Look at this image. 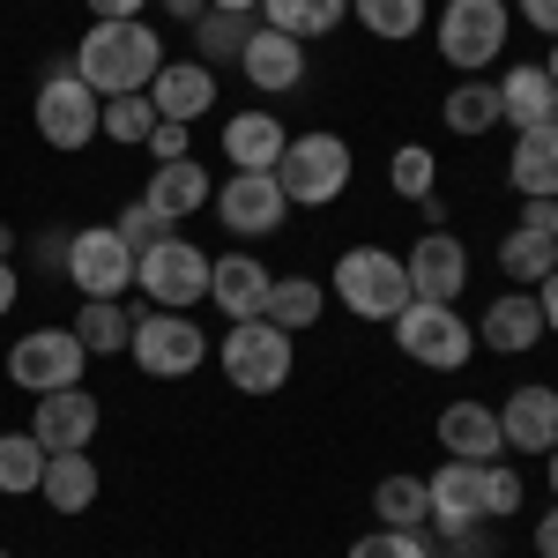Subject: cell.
Returning a JSON list of instances; mask_svg holds the SVG:
<instances>
[{
	"label": "cell",
	"mask_w": 558,
	"mask_h": 558,
	"mask_svg": "<svg viewBox=\"0 0 558 558\" xmlns=\"http://www.w3.org/2000/svg\"><path fill=\"white\" fill-rule=\"evenodd\" d=\"M165 68V38L134 15V23H89L83 45H75V75H83L97 97H120V89H149Z\"/></svg>",
	"instance_id": "obj_1"
},
{
	"label": "cell",
	"mask_w": 558,
	"mask_h": 558,
	"mask_svg": "<svg viewBox=\"0 0 558 558\" xmlns=\"http://www.w3.org/2000/svg\"><path fill=\"white\" fill-rule=\"evenodd\" d=\"M276 186H283L291 209H328V202L350 186V142H343V134H328V128L283 142V157H276Z\"/></svg>",
	"instance_id": "obj_2"
},
{
	"label": "cell",
	"mask_w": 558,
	"mask_h": 558,
	"mask_svg": "<svg viewBox=\"0 0 558 558\" xmlns=\"http://www.w3.org/2000/svg\"><path fill=\"white\" fill-rule=\"evenodd\" d=\"M328 291L357 313V320H395L402 305H410V268L402 254H387V246H350L336 260V276H328Z\"/></svg>",
	"instance_id": "obj_3"
},
{
	"label": "cell",
	"mask_w": 558,
	"mask_h": 558,
	"mask_svg": "<svg viewBox=\"0 0 558 558\" xmlns=\"http://www.w3.org/2000/svg\"><path fill=\"white\" fill-rule=\"evenodd\" d=\"M134 283L149 291V305H157V313H186V305L209 299V254H202L194 239L165 231L149 254H134Z\"/></svg>",
	"instance_id": "obj_4"
},
{
	"label": "cell",
	"mask_w": 558,
	"mask_h": 558,
	"mask_svg": "<svg viewBox=\"0 0 558 558\" xmlns=\"http://www.w3.org/2000/svg\"><path fill=\"white\" fill-rule=\"evenodd\" d=\"M387 328H395L402 357H417V365H432V373H462V365H470V350H476L470 320H462L454 305H432V299H410Z\"/></svg>",
	"instance_id": "obj_5"
},
{
	"label": "cell",
	"mask_w": 558,
	"mask_h": 558,
	"mask_svg": "<svg viewBox=\"0 0 558 558\" xmlns=\"http://www.w3.org/2000/svg\"><path fill=\"white\" fill-rule=\"evenodd\" d=\"M97 112H105V97H97L75 68H45L38 105H31L45 149H89V142H97Z\"/></svg>",
	"instance_id": "obj_6"
},
{
	"label": "cell",
	"mask_w": 558,
	"mask_h": 558,
	"mask_svg": "<svg viewBox=\"0 0 558 558\" xmlns=\"http://www.w3.org/2000/svg\"><path fill=\"white\" fill-rule=\"evenodd\" d=\"M291 343H299V336H283V328H268V320H231V336L216 343L223 380L239 387V395H276V387L291 380Z\"/></svg>",
	"instance_id": "obj_7"
},
{
	"label": "cell",
	"mask_w": 558,
	"mask_h": 558,
	"mask_svg": "<svg viewBox=\"0 0 558 558\" xmlns=\"http://www.w3.org/2000/svg\"><path fill=\"white\" fill-rule=\"evenodd\" d=\"M507 31H514L507 0H447V8H439V52H447L462 75L492 68V60L507 52Z\"/></svg>",
	"instance_id": "obj_8"
},
{
	"label": "cell",
	"mask_w": 558,
	"mask_h": 558,
	"mask_svg": "<svg viewBox=\"0 0 558 558\" xmlns=\"http://www.w3.org/2000/svg\"><path fill=\"white\" fill-rule=\"evenodd\" d=\"M89 350L75 343V328H31L23 343H8V380L23 395H60V387H83Z\"/></svg>",
	"instance_id": "obj_9"
},
{
	"label": "cell",
	"mask_w": 558,
	"mask_h": 558,
	"mask_svg": "<svg viewBox=\"0 0 558 558\" xmlns=\"http://www.w3.org/2000/svg\"><path fill=\"white\" fill-rule=\"evenodd\" d=\"M128 357L149 373V380H186V373L209 357V336H202L186 313H142V320H134Z\"/></svg>",
	"instance_id": "obj_10"
},
{
	"label": "cell",
	"mask_w": 558,
	"mask_h": 558,
	"mask_svg": "<svg viewBox=\"0 0 558 558\" xmlns=\"http://www.w3.org/2000/svg\"><path fill=\"white\" fill-rule=\"evenodd\" d=\"M432 492V529L454 544V551H470L476 544V521H484V462H439V470L425 476Z\"/></svg>",
	"instance_id": "obj_11"
},
{
	"label": "cell",
	"mask_w": 558,
	"mask_h": 558,
	"mask_svg": "<svg viewBox=\"0 0 558 558\" xmlns=\"http://www.w3.org/2000/svg\"><path fill=\"white\" fill-rule=\"evenodd\" d=\"M68 283H75L83 299H120V291L134 283V254L120 246L112 223H83V231H68Z\"/></svg>",
	"instance_id": "obj_12"
},
{
	"label": "cell",
	"mask_w": 558,
	"mask_h": 558,
	"mask_svg": "<svg viewBox=\"0 0 558 558\" xmlns=\"http://www.w3.org/2000/svg\"><path fill=\"white\" fill-rule=\"evenodd\" d=\"M283 186L276 172H231L216 186V216H223V231H239V239H268V231H283Z\"/></svg>",
	"instance_id": "obj_13"
},
{
	"label": "cell",
	"mask_w": 558,
	"mask_h": 558,
	"mask_svg": "<svg viewBox=\"0 0 558 558\" xmlns=\"http://www.w3.org/2000/svg\"><path fill=\"white\" fill-rule=\"evenodd\" d=\"M402 268H410V299H432V305H454L462 283H470V254H462L454 231H425V239L402 254Z\"/></svg>",
	"instance_id": "obj_14"
},
{
	"label": "cell",
	"mask_w": 558,
	"mask_h": 558,
	"mask_svg": "<svg viewBox=\"0 0 558 558\" xmlns=\"http://www.w3.org/2000/svg\"><path fill=\"white\" fill-rule=\"evenodd\" d=\"M31 439H38L45 454H75L97 439V395L89 387H60V395H38V410H31Z\"/></svg>",
	"instance_id": "obj_15"
},
{
	"label": "cell",
	"mask_w": 558,
	"mask_h": 558,
	"mask_svg": "<svg viewBox=\"0 0 558 558\" xmlns=\"http://www.w3.org/2000/svg\"><path fill=\"white\" fill-rule=\"evenodd\" d=\"M239 75H246L260 97H283V89L305 83V45L291 38V31H268V23H260L254 38H246V52H239Z\"/></svg>",
	"instance_id": "obj_16"
},
{
	"label": "cell",
	"mask_w": 558,
	"mask_h": 558,
	"mask_svg": "<svg viewBox=\"0 0 558 558\" xmlns=\"http://www.w3.org/2000/svg\"><path fill=\"white\" fill-rule=\"evenodd\" d=\"M499 432L514 454H551L558 447V387H514L499 402Z\"/></svg>",
	"instance_id": "obj_17"
},
{
	"label": "cell",
	"mask_w": 558,
	"mask_h": 558,
	"mask_svg": "<svg viewBox=\"0 0 558 558\" xmlns=\"http://www.w3.org/2000/svg\"><path fill=\"white\" fill-rule=\"evenodd\" d=\"M149 105H157V120L194 128V120L216 105V68H202V60H165L157 83H149Z\"/></svg>",
	"instance_id": "obj_18"
},
{
	"label": "cell",
	"mask_w": 558,
	"mask_h": 558,
	"mask_svg": "<svg viewBox=\"0 0 558 558\" xmlns=\"http://www.w3.org/2000/svg\"><path fill=\"white\" fill-rule=\"evenodd\" d=\"M439 447H447L454 462H499V454H507L499 410H484V402H447V410H439Z\"/></svg>",
	"instance_id": "obj_19"
},
{
	"label": "cell",
	"mask_w": 558,
	"mask_h": 558,
	"mask_svg": "<svg viewBox=\"0 0 558 558\" xmlns=\"http://www.w3.org/2000/svg\"><path fill=\"white\" fill-rule=\"evenodd\" d=\"M499 120H507V128H551L558 120V83H551V68H536V60H529V68H507V75H499Z\"/></svg>",
	"instance_id": "obj_20"
},
{
	"label": "cell",
	"mask_w": 558,
	"mask_h": 558,
	"mask_svg": "<svg viewBox=\"0 0 558 558\" xmlns=\"http://www.w3.org/2000/svg\"><path fill=\"white\" fill-rule=\"evenodd\" d=\"M507 179H514L521 202H558V120H551V128H521L514 134Z\"/></svg>",
	"instance_id": "obj_21"
},
{
	"label": "cell",
	"mask_w": 558,
	"mask_h": 558,
	"mask_svg": "<svg viewBox=\"0 0 558 558\" xmlns=\"http://www.w3.org/2000/svg\"><path fill=\"white\" fill-rule=\"evenodd\" d=\"M551 336L544 328V305H536V291H499V299L484 305V343L507 350V357H521V350H536Z\"/></svg>",
	"instance_id": "obj_22"
},
{
	"label": "cell",
	"mask_w": 558,
	"mask_h": 558,
	"mask_svg": "<svg viewBox=\"0 0 558 558\" xmlns=\"http://www.w3.org/2000/svg\"><path fill=\"white\" fill-rule=\"evenodd\" d=\"M268 268H260L254 254H223V260H209V299L231 313V320H260V305H268Z\"/></svg>",
	"instance_id": "obj_23"
},
{
	"label": "cell",
	"mask_w": 558,
	"mask_h": 558,
	"mask_svg": "<svg viewBox=\"0 0 558 558\" xmlns=\"http://www.w3.org/2000/svg\"><path fill=\"white\" fill-rule=\"evenodd\" d=\"M142 202L165 216V223H186V216L202 209V202H216V186H209V172H202L194 157H179V165H157V172H149Z\"/></svg>",
	"instance_id": "obj_24"
},
{
	"label": "cell",
	"mask_w": 558,
	"mask_h": 558,
	"mask_svg": "<svg viewBox=\"0 0 558 558\" xmlns=\"http://www.w3.org/2000/svg\"><path fill=\"white\" fill-rule=\"evenodd\" d=\"M283 120L276 112H239V120H223V157H231V172H276V157H283Z\"/></svg>",
	"instance_id": "obj_25"
},
{
	"label": "cell",
	"mask_w": 558,
	"mask_h": 558,
	"mask_svg": "<svg viewBox=\"0 0 558 558\" xmlns=\"http://www.w3.org/2000/svg\"><path fill=\"white\" fill-rule=\"evenodd\" d=\"M38 499L52 507V514H89V507H97V462H89V447H75V454H45Z\"/></svg>",
	"instance_id": "obj_26"
},
{
	"label": "cell",
	"mask_w": 558,
	"mask_h": 558,
	"mask_svg": "<svg viewBox=\"0 0 558 558\" xmlns=\"http://www.w3.org/2000/svg\"><path fill=\"white\" fill-rule=\"evenodd\" d=\"M499 268H507V283H544L558 268V239H551V223H536V216H521L514 231L499 239Z\"/></svg>",
	"instance_id": "obj_27"
},
{
	"label": "cell",
	"mask_w": 558,
	"mask_h": 558,
	"mask_svg": "<svg viewBox=\"0 0 558 558\" xmlns=\"http://www.w3.org/2000/svg\"><path fill=\"white\" fill-rule=\"evenodd\" d=\"M320 313H328V283H313V276H276L268 283V305H260V320L283 328V336H305Z\"/></svg>",
	"instance_id": "obj_28"
},
{
	"label": "cell",
	"mask_w": 558,
	"mask_h": 558,
	"mask_svg": "<svg viewBox=\"0 0 558 558\" xmlns=\"http://www.w3.org/2000/svg\"><path fill=\"white\" fill-rule=\"evenodd\" d=\"M75 343H83L89 357H120V350L134 343V313L120 299H83V313H75Z\"/></svg>",
	"instance_id": "obj_29"
},
{
	"label": "cell",
	"mask_w": 558,
	"mask_h": 558,
	"mask_svg": "<svg viewBox=\"0 0 558 558\" xmlns=\"http://www.w3.org/2000/svg\"><path fill=\"white\" fill-rule=\"evenodd\" d=\"M439 120H447L454 134H470V142H476V134H492V128H499V83H476V75H470V83H454V89H447V105H439Z\"/></svg>",
	"instance_id": "obj_30"
},
{
	"label": "cell",
	"mask_w": 558,
	"mask_h": 558,
	"mask_svg": "<svg viewBox=\"0 0 558 558\" xmlns=\"http://www.w3.org/2000/svg\"><path fill=\"white\" fill-rule=\"evenodd\" d=\"M350 0H260V15H268V31H291V38H328L336 23H343Z\"/></svg>",
	"instance_id": "obj_31"
},
{
	"label": "cell",
	"mask_w": 558,
	"mask_h": 558,
	"mask_svg": "<svg viewBox=\"0 0 558 558\" xmlns=\"http://www.w3.org/2000/svg\"><path fill=\"white\" fill-rule=\"evenodd\" d=\"M373 514H380V529H425V521H432L425 476H380V492H373Z\"/></svg>",
	"instance_id": "obj_32"
},
{
	"label": "cell",
	"mask_w": 558,
	"mask_h": 558,
	"mask_svg": "<svg viewBox=\"0 0 558 558\" xmlns=\"http://www.w3.org/2000/svg\"><path fill=\"white\" fill-rule=\"evenodd\" d=\"M246 38H254V23H246V15H223V8H209V15L194 23V45H202L194 60H202V68H239Z\"/></svg>",
	"instance_id": "obj_33"
},
{
	"label": "cell",
	"mask_w": 558,
	"mask_h": 558,
	"mask_svg": "<svg viewBox=\"0 0 558 558\" xmlns=\"http://www.w3.org/2000/svg\"><path fill=\"white\" fill-rule=\"evenodd\" d=\"M38 476H45V447L31 432H0V492L23 499V492H38Z\"/></svg>",
	"instance_id": "obj_34"
},
{
	"label": "cell",
	"mask_w": 558,
	"mask_h": 558,
	"mask_svg": "<svg viewBox=\"0 0 558 558\" xmlns=\"http://www.w3.org/2000/svg\"><path fill=\"white\" fill-rule=\"evenodd\" d=\"M149 128H157L149 89H120V97H105V112H97V134H112V142H149Z\"/></svg>",
	"instance_id": "obj_35"
},
{
	"label": "cell",
	"mask_w": 558,
	"mask_h": 558,
	"mask_svg": "<svg viewBox=\"0 0 558 558\" xmlns=\"http://www.w3.org/2000/svg\"><path fill=\"white\" fill-rule=\"evenodd\" d=\"M425 0H357V23L373 31V38H387V45H402V38H417L425 31Z\"/></svg>",
	"instance_id": "obj_36"
},
{
	"label": "cell",
	"mask_w": 558,
	"mask_h": 558,
	"mask_svg": "<svg viewBox=\"0 0 558 558\" xmlns=\"http://www.w3.org/2000/svg\"><path fill=\"white\" fill-rule=\"evenodd\" d=\"M432 172H439V165H432V149H417V142H410V149H395V165H387V179H395V194H402V202H425Z\"/></svg>",
	"instance_id": "obj_37"
},
{
	"label": "cell",
	"mask_w": 558,
	"mask_h": 558,
	"mask_svg": "<svg viewBox=\"0 0 558 558\" xmlns=\"http://www.w3.org/2000/svg\"><path fill=\"white\" fill-rule=\"evenodd\" d=\"M112 231H120V246H128V254H149V246H157V239H165V231H172V223H165V216L149 209V202H128V209H120V223H112Z\"/></svg>",
	"instance_id": "obj_38"
},
{
	"label": "cell",
	"mask_w": 558,
	"mask_h": 558,
	"mask_svg": "<svg viewBox=\"0 0 558 558\" xmlns=\"http://www.w3.org/2000/svg\"><path fill=\"white\" fill-rule=\"evenodd\" d=\"M350 558H432V551H425L417 529H373V536L350 544Z\"/></svg>",
	"instance_id": "obj_39"
},
{
	"label": "cell",
	"mask_w": 558,
	"mask_h": 558,
	"mask_svg": "<svg viewBox=\"0 0 558 558\" xmlns=\"http://www.w3.org/2000/svg\"><path fill=\"white\" fill-rule=\"evenodd\" d=\"M507 514H521V476L484 462V521H507Z\"/></svg>",
	"instance_id": "obj_40"
},
{
	"label": "cell",
	"mask_w": 558,
	"mask_h": 558,
	"mask_svg": "<svg viewBox=\"0 0 558 558\" xmlns=\"http://www.w3.org/2000/svg\"><path fill=\"white\" fill-rule=\"evenodd\" d=\"M149 157H157V165H179V157H186V128H179V120H157V128H149Z\"/></svg>",
	"instance_id": "obj_41"
},
{
	"label": "cell",
	"mask_w": 558,
	"mask_h": 558,
	"mask_svg": "<svg viewBox=\"0 0 558 558\" xmlns=\"http://www.w3.org/2000/svg\"><path fill=\"white\" fill-rule=\"evenodd\" d=\"M514 8H521V23H529V31L558 38V0H514Z\"/></svg>",
	"instance_id": "obj_42"
},
{
	"label": "cell",
	"mask_w": 558,
	"mask_h": 558,
	"mask_svg": "<svg viewBox=\"0 0 558 558\" xmlns=\"http://www.w3.org/2000/svg\"><path fill=\"white\" fill-rule=\"evenodd\" d=\"M142 8H149V0H89V15H97V23H134Z\"/></svg>",
	"instance_id": "obj_43"
},
{
	"label": "cell",
	"mask_w": 558,
	"mask_h": 558,
	"mask_svg": "<svg viewBox=\"0 0 558 558\" xmlns=\"http://www.w3.org/2000/svg\"><path fill=\"white\" fill-rule=\"evenodd\" d=\"M536 305H544V328H551V336H558V268H551V276H544V283H536Z\"/></svg>",
	"instance_id": "obj_44"
},
{
	"label": "cell",
	"mask_w": 558,
	"mask_h": 558,
	"mask_svg": "<svg viewBox=\"0 0 558 558\" xmlns=\"http://www.w3.org/2000/svg\"><path fill=\"white\" fill-rule=\"evenodd\" d=\"M536 558H558V499H551V514L536 521Z\"/></svg>",
	"instance_id": "obj_45"
},
{
	"label": "cell",
	"mask_w": 558,
	"mask_h": 558,
	"mask_svg": "<svg viewBox=\"0 0 558 558\" xmlns=\"http://www.w3.org/2000/svg\"><path fill=\"white\" fill-rule=\"evenodd\" d=\"M165 15H172V23H202V15H209V0H165Z\"/></svg>",
	"instance_id": "obj_46"
},
{
	"label": "cell",
	"mask_w": 558,
	"mask_h": 558,
	"mask_svg": "<svg viewBox=\"0 0 558 558\" xmlns=\"http://www.w3.org/2000/svg\"><path fill=\"white\" fill-rule=\"evenodd\" d=\"M15 291H23V283H15V268H8V260H0V320H8V313H15Z\"/></svg>",
	"instance_id": "obj_47"
},
{
	"label": "cell",
	"mask_w": 558,
	"mask_h": 558,
	"mask_svg": "<svg viewBox=\"0 0 558 558\" xmlns=\"http://www.w3.org/2000/svg\"><path fill=\"white\" fill-rule=\"evenodd\" d=\"M209 8H223V15H254L260 0H209Z\"/></svg>",
	"instance_id": "obj_48"
},
{
	"label": "cell",
	"mask_w": 558,
	"mask_h": 558,
	"mask_svg": "<svg viewBox=\"0 0 558 558\" xmlns=\"http://www.w3.org/2000/svg\"><path fill=\"white\" fill-rule=\"evenodd\" d=\"M8 254H15V231H8V223H0V260H8Z\"/></svg>",
	"instance_id": "obj_49"
},
{
	"label": "cell",
	"mask_w": 558,
	"mask_h": 558,
	"mask_svg": "<svg viewBox=\"0 0 558 558\" xmlns=\"http://www.w3.org/2000/svg\"><path fill=\"white\" fill-rule=\"evenodd\" d=\"M551 499H558V447H551Z\"/></svg>",
	"instance_id": "obj_50"
},
{
	"label": "cell",
	"mask_w": 558,
	"mask_h": 558,
	"mask_svg": "<svg viewBox=\"0 0 558 558\" xmlns=\"http://www.w3.org/2000/svg\"><path fill=\"white\" fill-rule=\"evenodd\" d=\"M544 68H551V83H558V45H551V60H544Z\"/></svg>",
	"instance_id": "obj_51"
},
{
	"label": "cell",
	"mask_w": 558,
	"mask_h": 558,
	"mask_svg": "<svg viewBox=\"0 0 558 558\" xmlns=\"http://www.w3.org/2000/svg\"><path fill=\"white\" fill-rule=\"evenodd\" d=\"M447 558H470V551H447Z\"/></svg>",
	"instance_id": "obj_52"
},
{
	"label": "cell",
	"mask_w": 558,
	"mask_h": 558,
	"mask_svg": "<svg viewBox=\"0 0 558 558\" xmlns=\"http://www.w3.org/2000/svg\"><path fill=\"white\" fill-rule=\"evenodd\" d=\"M0 558H15V551H0Z\"/></svg>",
	"instance_id": "obj_53"
},
{
	"label": "cell",
	"mask_w": 558,
	"mask_h": 558,
	"mask_svg": "<svg viewBox=\"0 0 558 558\" xmlns=\"http://www.w3.org/2000/svg\"><path fill=\"white\" fill-rule=\"evenodd\" d=\"M551 239H558V223H551Z\"/></svg>",
	"instance_id": "obj_54"
}]
</instances>
